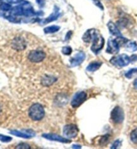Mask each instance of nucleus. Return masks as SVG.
I'll use <instances>...</instances> for the list:
<instances>
[{"label": "nucleus", "instance_id": "f257e3e1", "mask_svg": "<svg viewBox=\"0 0 137 149\" xmlns=\"http://www.w3.org/2000/svg\"><path fill=\"white\" fill-rule=\"evenodd\" d=\"M82 39L85 42H90V41H93L91 50L95 53L100 51L104 47V40L103 37L100 34L98 30L94 28L87 30L82 37Z\"/></svg>", "mask_w": 137, "mask_h": 149}, {"label": "nucleus", "instance_id": "aec40b11", "mask_svg": "<svg viewBox=\"0 0 137 149\" xmlns=\"http://www.w3.org/2000/svg\"><path fill=\"white\" fill-rule=\"evenodd\" d=\"M12 140V137L8 136H4L2 134H0V141L3 142H8Z\"/></svg>", "mask_w": 137, "mask_h": 149}, {"label": "nucleus", "instance_id": "412c9836", "mask_svg": "<svg viewBox=\"0 0 137 149\" xmlns=\"http://www.w3.org/2000/svg\"><path fill=\"white\" fill-rule=\"evenodd\" d=\"M72 52V49L69 47H65L62 49V53L66 54V55H69Z\"/></svg>", "mask_w": 137, "mask_h": 149}, {"label": "nucleus", "instance_id": "4be33fe9", "mask_svg": "<svg viewBox=\"0 0 137 149\" xmlns=\"http://www.w3.org/2000/svg\"><path fill=\"white\" fill-rule=\"evenodd\" d=\"M17 148H29V145L27 144H24V143H21L19 145L17 146Z\"/></svg>", "mask_w": 137, "mask_h": 149}, {"label": "nucleus", "instance_id": "6ab92c4d", "mask_svg": "<svg viewBox=\"0 0 137 149\" xmlns=\"http://www.w3.org/2000/svg\"><path fill=\"white\" fill-rule=\"evenodd\" d=\"M130 139L134 143L137 144V128L130 134Z\"/></svg>", "mask_w": 137, "mask_h": 149}, {"label": "nucleus", "instance_id": "423d86ee", "mask_svg": "<svg viewBox=\"0 0 137 149\" xmlns=\"http://www.w3.org/2000/svg\"><path fill=\"white\" fill-rule=\"evenodd\" d=\"M111 119L115 123H122L124 120V111L119 106H116L113 109L111 112Z\"/></svg>", "mask_w": 137, "mask_h": 149}, {"label": "nucleus", "instance_id": "b1692460", "mask_svg": "<svg viewBox=\"0 0 137 149\" xmlns=\"http://www.w3.org/2000/svg\"><path fill=\"white\" fill-rule=\"evenodd\" d=\"M93 1H94V3L98 6V7L100 8H101V9H103V6H102V4L101 3V2H100L98 0H93Z\"/></svg>", "mask_w": 137, "mask_h": 149}, {"label": "nucleus", "instance_id": "0eeeda50", "mask_svg": "<svg viewBox=\"0 0 137 149\" xmlns=\"http://www.w3.org/2000/svg\"><path fill=\"white\" fill-rule=\"evenodd\" d=\"M86 93L84 91L78 92L73 97L71 105L74 108H77V107L80 106L86 100Z\"/></svg>", "mask_w": 137, "mask_h": 149}, {"label": "nucleus", "instance_id": "5701e85b", "mask_svg": "<svg viewBox=\"0 0 137 149\" xmlns=\"http://www.w3.org/2000/svg\"><path fill=\"white\" fill-rule=\"evenodd\" d=\"M121 145V142L119 141H116L114 142V143L113 144V145L112 146V148H118L119 146Z\"/></svg>", "mask_w": 137, "mask_h": 149}, {"label": "nucleus", "instance_id": "20e7f679", "mask_svg": "<svg viewBox=\"0 0 137 149\" xmlns=\"http://www.w3.org/2000/svg\"><path fill=\"white\" fill-rule=\"evenodd\" d=\"M45 58V52L40 50H33L30 52L28 58L34 63H40L44 60Z\"/></svg>", "mask_w": 137, "mask_h": 149}, {"label": "nucleus", "instance_id": "4468645a", "mask_svg": "<svg viewBox=\"0 0 137 149\" xmlns=\"http://www.w3.org/2000/svg\"><path fill=\"white\" fill-rule=\"evenodd\" d=\"M101 66V63L100 62H92L91 63L90 65H88V67H87V71L94 72L96 71L100 68Z\"/></svg>", "mask_w": 137, "mask_h": 149}, {"label": "nucleus", "instance_id": "1a4fd4ad", "mask_svg": "<svg viewBox=\"0 0 137 149\" xmlns=\"http://www.w3.org/2000/svg\"><path fill=\"white\" fill-rule=\"evenodd\" d=\"M12 47L13 49L17 50H24L26 47V42L21 37H16L12 42Z\"/></svg>", "mask_w": 137, "mask_h": 149}, {"label": "nucleus", "instance_id": "f3484780", "mask_svg": "<svg viewBox=\"0 0 137 149\" xmlns=\"http://www.w3.org/2000/svg\"><path fill=\"white\" fill-rule=\"evenodd\" d=\"M60 30V27L57 26H51L49 27H47L44 28V32L46 34H50V33H54Z\"/></svg>", "mask_w": 137, "mask_h": 149}, {"label": "nucleus", "instance_id": "6e6552de", "mask_svg": "<svg viewBox=\"0 0 137 149\" xmlns=\"http://www.w3.org/2000/svg\"><path fill=\"white\" fill-rule=\"evenodd\" d=\"M119 44L116 39L109 38L108 41V47L106 49V52L110 54H117L119 51Z\"/></svg>", "mask_w": 137, "mask_h": 149}, {"label": "nucleus", "instance_id": "dca6fc26", "mask_svg": "<svg viewBox=\"0 0 137 149\" xmlns=\"http://www.w3.org/2000/svg\"><path fill=\"white\" fill-rule=\"evenodd\" d=\"M10 134H14V135H16V136H19V137L26 138V139H28V138H30L32 136V134H25V133L21 132H19V131H17V130L11 131Z\"/></svg>", "mask_w": 137, "mask_h": 149}, {"label": "nucleus", "instance_id": "9d476101", "mask_svg": "<svg viewBox=\"0 0 137 149\" xmlns=\"http://www.w3.org/2000/svg\"><path fill=\"white\" fill-rule=\"evenodd\" d=\"M85 58V54L82 52H78V54H76L74 57L70 59V63L72 67L77 66V65H80L82 61H83L84 59Z\"/></svg>", "mask_w": 137, "mask_h": 149}, {"label": "nucleus", "instance_id": "f8f14e48", "mask_svg": "<svg viewBox=\"0 0 137 149\" xmlns=\"http://www.w3.org/2000/svg\"><path fill=\"white\" fill-rule=\"evenodd\" d=\"M108 28L109 29L110 33L112 34L114 36H121V33L119 31V30L117 28V26L114 24V23L112 22H109L108 23Z\"/></svg>", "mask_w": 137, "mask_h": 149}, {"label": "nucleus", "instance_id": "39448f33", "mask_svg": "<svg viewBox=\"0 0 137 149\" xmlns=\"http://www.w3.org/2000/svg\"><path fill=\"white\" fill-rule=\"evenodd\" d=\"M78 133V129L77 126L74 124L66 125L64 127L63 130V134L66 138L72 139L77 136Z\"/></svg>", "mask_w": 137, "mask_h": 149}, {"label": "nucleus", "instance_id": "7ed1b4c3", "mask_svg": "<svg viewBox=\"0 0 137 149\" xmlns=\"http://www.w3.org/2000/svg\"><path fill=\"white\" fill-rule=\"evenodd\" d=\"M130 61L131 59L129 56H128L127 54H123L112 57L110 60V63L116 67H125L129 64Z\"/></svg>", "mask_w": 137, "mask_h": 149}, {"label": "nucleus", "instance_id": "393cba45", "mask_svg": "<svg viewBox=\"0 0 137 149\" xmlns=\"http://www.w3.org/2000/svg\"><path fill=\"white\" fill-rule=\"evenodd\" d=\"M133 85H134V87H135V89H137V78L135 80H134Z\"/></svg>", "mask_w": 137, "mask_h": 149}, {"label": "nucleus", "instance_id": "f03ea898", "mask_svg": "<svg viewBox=\"0 0 137 149\" xmlns=\"http://www.w3.org/2000/svg\"><path fill=\"white\" fill-rule=\"evenodd\" d=\"M28 113L30 118L34 121H40L44 117L45 111L42 105L34 104L30 108Z\"/></svg>", "mask_w": 137, "mask_h": 149}, {"label": "nucleus", "instance_id": "ddd939ff", "mask_svg": "<svg viewBox=\"0 0 137 149\" xmlns=\"http://www.w3.org/2000/svg\"><path fill=\"white\" fill-rule=\"evenodd\" d=\"M58 14H59V9L55 7L54 8V12H53V14H52L51 16H50L47 19H45L44 23L43 24H46L48 22H50L55 20V19H57Z\"/></svg>", "mask_w": 137, "mask_h": 149}, {"label": "nucleus", "instance_id": "2eb2a0df", "mask_svg": "<svg viewBox=\"0 0 137 149\" xmlns=\"http://www.w3.org/2000/svg\"><path fill=\"white\" fill-rule=\"evenodd\" d=\"M126 49L129 51L133 52L136 51L137 50V45L135 42L134 41H128L127 43H126Z\"/></svg>", "mask_w": 137, "mask_h": 149}, {"label": "nucleus", "instance_id": "9b49d317", "mask_svg": "<svg viewBox=\"0 0 137 149\" xmlns=\"http://www.w3.org/2000/svg\"><path fill=\"white\" fill-rule=\"evenodd\" d=\"M43 137L45 138V139L51 140V141H59L62 142H70V141H68V139H64L60 136H58L56 134H43Z\"/></svg>", "mask_w": 137, "mask_h": 149}, {"label": "nucleus", "instance_id": "a211bd4d", "mask_svg": "<svg viewBox=\"0 0 137 149\" xmlns=\"http://www.w3.org/2000/svg\"><path fill=\"white\" fill-rule=\"evenodd\" d=\"M136 74H137V68H134V69H130V71L127 72V73H126L125 76H126V77L130 79Z\"/></svg>", "mask_w": 137, "mask_h": 149}, {"label": "nucleus", "instance_id": "a878e982", "mask_svg": "<svg viewBox=\"0 0 137 149\" xmlns=\"http://www.w3.org/2000/svg\"><path fill=\"white\" fill-rule=\"evenodd\" d=\"M1 106H0V114H1Z\"/></svg>", "mask_w": 137, "mask_h": 149}]
</instances>
